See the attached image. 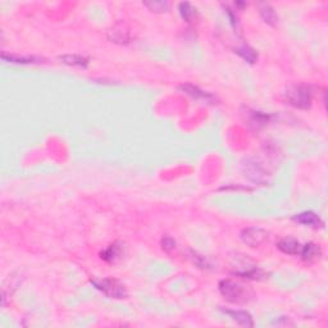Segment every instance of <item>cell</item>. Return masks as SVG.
Returning <instances> with one entry per match:
<instances>
[{
    "mask_svg": "<svg viewBox=\"0 0 328 328\" xmlns=\"http://www.w3.org/2000/svg\"><path fill=\"white\" fill-rule=\"evenodd\" d=\"M299 254L301 255V259L304 262H314V260H317L319 258L320 248L314 243L305 244L304 246H301Z\"/></svg>",
    "mask_w": 328,
    "mask_h": 328,
    "instance_id": "11",
    "label": "cell"
},
{
    "mask_svg": "<svg viewBox=\"0 0 328 328\" xmlns=\"http://www.w3.org/2000/svg\"><path fill=\"white\" fill-rule=\"evenodd\" d=\"M286 99L295 108L309 109L313 101V90L308 85H292L286 90Z\"/></svg>",
    "mask_w": 328,
    "mask_h": 328,
    "instance_id": "1",
    "label": "cell"
},
{
    "mask_svg": "<svg viewBox=\"0 0 328 328\" xmlns=\"http://www.w3.org/2000/svg\"><path fill=\"white\" fill-rule=\"evenodd\" d=\"M244 173L253 182L262 183L266 180V172L263 171V168L258 163L253 162V160H246L244 164Z\"/></svg>",
    "mask_w": 328,
    "mask_h": 328,
    "instance_id": "6",
    "label": "cell"
},
{
    "mask_svg": "<svg viewBox=\"0 0 328 328\" xmlns=\"http://www.w3.org/2000/svg\"><path fill=\"white\" fill-rule=\"evenodd\" d=\"M235 53H236V54H239L244 60H246L248 63H250V64H254L258 59V53L249 45L239 46V48L235 49Z\"/></svg>",
    "mask_w": 328,
    "mask_h": 328,
    "instance_id": "16",
    "label": "cell"
},
{
    "mask_svg": "<svg viewBox=\"0 0 328 328\" xmlns=\"http://www.w3.org/2000/svg\"><path fill=\"white\" fill-rule=\"evenodd\" d=\"M108 39L112 43L127 44L130 40L129 29L123 23H117L108 31Z\"/></svg>",
    "mask_w": 328,
    "mask_h": 328,
    "instance_id": "8",
    "label": "cell"
},
{
    "mask_svg": "<svg viewBox=\"0 0 328 328\" xmlns=\"http://www.w3.org/2000/svg\"><path fill=\"white\" fill-rule=\"evenodd\" d=\"M226 313L229 314L230 317L235 320L236 323H239L240 325L244 327H254V320L250 314L245 310H226Z\"/></svg>",
    "mask_w": 328,
    "mask_h": 328,
    "instance_id": "12",
    "label": "cell"
},
{
    "mask_svg": "<svg viewBox=\"0 0 328 328\" xmlns=\"http://www.w3.org/2000/svg\"><path fill=\"white\" fill-rule=\"evenodd\" d=\"M241 240L250 248H258L268 240V232L260 227H249L241 232Z\"/></svg>",
    "mask_w": 328,
    "mask_h": 328,
    "instance_id": "4",
    "label": "cell"
},
{
    "mask_svg": "<svg viewBox=\"0 0 328 328\" xmlns=\"http://www.w3.org/2000/svg\"><path fill=\"white\" fill-rule=\"evenodd\" d=\"M235 274L244 278H250V280H263L266 277V272H263L259 268H250V269H244V271H237L235 272Z\"/></svg>",
    "mask_w": 328,
    "mask_h": 328,
    "instance_id": "18",
    "label": "cell"
},
{
    "mask_svg": "<svg viewBox=\"0 0 328 328\" xmlns=\"http://www.w3.org/2000/svg\"><path fill=\"white\" fill-rule=\"evenodd\" d=\"M220 292L222 294V296L226 300H229L231 302H240L244 301V296H245V291L244 288L240 285H237L236 282L231 280H223L221 281L220 285Z\"/></svg>",
    "mask_w": 328,
    "mask_h": 328,
    "instance_id": "3",
    "label": "cell"
},
{
    "mask_svg": "<svg viewBox=\"0 0 328 328\" xmlns=\"http://www.w3.org/2000/svg\"><path fill=\"white\" fill-rule=\"evenodd\" d=\"M160 246L166 253H171L176 249V240L171 236H164L160 240Z\"/></svg>",
    "mask_w": 328,
    "mask_h": 328,
    "instance_id": "20",
    "label": "cell"
},
{
    "mask_svg": "<svg viewBox=\"0 0 328 328\" xmlns=\"http://www.w3.org/2000/svg\"><path fill=\"white\" fill-rule=\"evenodd\" d=\"M126 245L123 243H113L109 246H106L101 253H100V258L103 260H105L106 263H117L118 260H121L125 255Z\"/></svg>",
    "mask_w": 328,
    "mask_h": 328,
    "instance_id": "5",
    "label": "cell"
},
{
    "mask_svg": "<svg viewBox=\"0 0 328 328\" xmlns=\"http://www.w3.org/2000/svg\"><path fill=\"white\" fill-rule=\"evenodd\" d=\"M144 6L153 12H166L169 8V4L167 2H151V3H144Z\"/></svg>",
    "mask_w": 328,
    "mask_h": 328,
    "instance_id": "21",
    "label": "cell"
},
{
    "mask_svg": "<svg viewBox=\"0 0 328 328\" xmlns=\"http://www.w3.org/2000/svg\"><path fill=\"white\" fill-rule=\"evenodd\" d=\"M259 12L264 22L271 25V26H276L277 22H278V16H277L276 11L269 4H262Z\"/></svg>",
    "mask_w": 328,
    "mask_h": 328,
    "instance_id": "15",
    "label": "cell"
},
{
    "mask_svg": "<svg viewBox=\"0 0 328 328\" xmlns=\"http://www.w3.org/2000/svg\"><path fill=\"white\" fill-rule=\"evenodd\" d=\"M59 59L62 60L63 63H66L68 66H76V67H86L89 66V58L82 57V55L78 54H66V55H60Z\"/></svg>",
    "mask_w": 328,
    "mask_h": 328,
    "instance_id": "14",
    "label": "cell"
},
{
    "mask_svg": "<svg viewBox=\"0 0 328 328\" xmlns=\"http://www.w3.org/2000/svg\"><path fill=\"white\" fill-rule=\"evenodd\" d=\"M246 120H248L249 125L255 127V129H259V127H263L264 125H267V122L269 121V116L264 115V113H262V112L249 111L248 109Z\"/></svg>",
    "mask_w": 328,
    "mask_h": 328,
    "instance_id": "13",
    "label": "cell"
},
{
    "mask_svg": "<svg viewBox=\"0 0 328 328\" xmlns=\"http://www.w3.org/2000/svg\"><path fill=\"white\" fill-rule=\"evenodd\" d=\"M292 220H294L295 222L300 223V225H304L306 226V227H311V229L315 230L323 229V226H324V223L320 220L319 215H317V214L313 213V211H302V213L296 214Z\"/></svg>",
    "mask_w": 328,
    "mask_h": 328,
    "instance_id": "7",
    "label": "cell"
},
{
    "mask_svg": "<svg viewBox=\"0 0 328 328\" xmlns=\"http://www.w3.org/2000/svg\"><path fill=\"white\" fill-rule=\"evenodd\" d=\"M2 59L6 60V62L17 63V64H30V63H36L40 60L35 57H21V55L7 54V53L2 54Z\"/></svg>",
    "mask_w": 328,
    "mask_h": 328,
    "instance_id": "17",
    "label": "cell"
},
{
    "mask_svg": "<svg viewBox=\"0 0 328 328\" xmlns=\"http://www.w3.org/2000/svg\"><path fill=\"white\" fill-rule=\"evenodd\" d=\"M180 89L182 90L185 94H187L188 96H191L192 99L195 100H201V101H205V103H211V101H214L213 95L206 91H203V90L199 89L197 86L186 83V85L180 86Z\"/></svg>",
    "mask_w": 328,
    "mask_h": 328,
    "instance_id": "9",
    "label": "cell"
},
{
    "mask_svg": "<svg viewBox=\"0 0 328 328\" xmlns=\"http://www.w3.org/2000/svg\"><path fill=\"white\" fill-rule=\"evenodd\" d=\"M178 11H180L181 17L185 21H187V22H191V20L195 17V15H196V9L190 3H181L180 6H178Z\"/></svg>",
    "mask_w": 328,
    "mask_h": 328,
    "instance_id": "19",
    "label": "cell"
},
{
    "mask_svg": "<svg viewBox=\"0 0 328 328\" xmlns=\"http://www.w3.org/2000/svg\"><path fill=\"white\" fill-rule=\"evenodd\" d=\"M277 248L288 255H297L300 253V243L292 237H283L277 243Z\"/></svg>",
    "mask_w": 328,
    "mask_h": 328,
    "instance_id": "10",
    "label": "cell"
},
{
    "mask_svg": "<svg viewBox=\"0 0 328 328\" xmlns=\"http://www.w3.org/2000/svg\"><path fill=\"white\" fill-rule=\"evenodd\" d=\"M91 283L95 287L112 299H125L127 296V290L121 281L116 278H94Z\"/></svg>",
    "mask_w": 328,
    "mask_h": 328,
    "instance_id": "2",
    "label": "cell"
}]
</instances>
